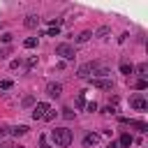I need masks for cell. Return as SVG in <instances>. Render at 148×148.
I'll list each match as a JSON object with an SVG mask.
<instances>
[{
    "instance_id": "5b68a950",
    "label": "cell",
    "mask_w": 148,
    "mask_h": 148,
    "mask_svg": "<svg viewBox=\"0 0 148 148\" xmlns=\"http://www.w3.org/2000/svg\"><path fill=\"white\" fill-rule=\"evenodd\" d=\"M90 83L99 90H113V81L111 79H90Z\"/></svg>"
},
{
    "instance_id": "484cf974",
    "label": "cell",
    "mask_w": 148,
    "mask_h": 148,
    "mask_svg": "<svg viewBox=\"0 0 148 148\" xmlns=\"http://www.w3.org/2000/svg\"><path fill=\"white\" fill-rule=\"evenodd\" d=\"M62 116H65L67 120H72V118H74V113H72V109H62Z\"/></svg>"
},
{
    "instance_id": "ac0fdd59",
    "label": "cell",
    "mask_w": 148,
    "mask_h": 148,
    "mask_svg": "<svg viewBox=\"0 0 148 148\" xmlns=\"http://www.w3.org/2000/svg\"><path fill=\"white\" fill-rule=\"evenodd\" d=\"M12 86H14V81H12V79H2V81H0V88H2V90H9Z\"/></svg>"
},
{
    "instance_id": "83f0119b",
    "label": "cell",
    "mask_w": 148,
    "mask_h": 148,
    "mask_svg": "<svg viewBox=\"0 0 148 148\" xmlns=\"http://www.w3.org/2000/svg\"><path fill=\"white\" fill-rule=\"evenodd\" d=\"M0 39H2V42H5V44H9V42H12V35H9V32H5V35H2V37H0Z\"/></svg>"
},
{
    "instance_id": "277c9868",
    "label": "cell",
    "mask_w": 148,
    "mask_h": 148,
    "mask_svg": "<svg viewBox=\"0 0 148 148\" xmlns=\"http://www.w3.org/2000/svg\"><path fill=\"white\" fill-rule=\"evenodd\" d=\"M120 125H130V127H134V130H139V132H146V130H148V125H146L143 120H132V118H120Z\"/></svg>"
},
{
    "instance_id": "2e32d148",
    "label": "cell",
    "mask_w": 148,
    "mask_h": 148,
    "mask_svg": "<svg viewBox=\"0 0 148 148\" xmlns=\"http://www.w3.org/2000/svg\"><path fill=\"white\" fill-rule=\"evenodd\" d=\"M49 37H58L60 35V25H49V32H46Z\"/></svg>"
},
{
    "instance_id": "d4e9b609",
    "label": "cell",
    "mask_w": 148,
    "mask_h": 148,
    "mask_svg": "<svg viewBox=\"0 0 148 148\" xmlns=\"http://www.w3.org/2000/svg\"><path fill=\"white\" fill-rule=\"evenodd\" d=\"M39 148H51V143L46 141V136H39Z\"/></svg>"
},
{
    "instance_id": "44dd1931",
    "label": "cell",
    "mask_w": 148,
    "mask_h": 148,
    "mask_svg": "<svg viewBox=\"0 0 148 148\" xmlns=\"http://www.w3.org/2000/svg\"><path fill=\"white\" fill-rule=\"evenodd\" d=\"M35 65H37V56H30V58L25 60V67L30 69V67H35Z\"/></svg>"
},
{
    "instance_id": "4dcf8cb0",
    "label": "cell",
    "mask_w": 148,
    "mask_h": 148,
    "mask_svg": "<svg viewBox=\"0 0 148 148\" xmlns=\"http://www.w3.org/2000/svg\"><path fill=\"white\" fill-rule=\"evenodd\" d=\"M0 148H14L12 143H0Z\"/></svg>"
},
{
    "instance_id": "7402d4cb",
    "label": "cell",
    "mask_w": 148,
    "mask_h": 148,
    "mask_svg": "<svg viewBox=\"0 0 148 148\" xmlns=\"http://www.w3.org/2000/svg\"><path fill=\"white\" fill-rule=\"evenodd\" d=\"M32 104H35V97H32V95L23 97V106H32Z\"/></svg>"
},
{
    "instance_id": "7c38bea8",
    "label": "cell",
    "mask_w": 148,
    "mask_h": 148,
    "mask_svg": "<svg viewBox=\"0 0 148 148\" xmlns=\"http://www.w3.org/2000/svg\"><path fill=\"white\" fill-rule=\"evenodd\" d=\"M120 72L125 76H130V74H134V65L132 62H120Z\"/></svg>"
},
{
    "instance_id": "cb8c5ba5",
    "label": "cell",
    "mask_w": 148,
    "mask_h": 148,
    "mask_svg": "<svg viewBox=\"0 0 148 148\" xmlns=\"http://www.w3.org/2000/svg\"><path fill=\"white\" fill-rule=\"evenodd\" d=\"M53 118H56V109H49V111H46V116H44L42 120H53Z\"/></svg>"
},
{
    "instance_id": "f546056e",
    "label": "cell",
    "mask_w": 148,
    "mask_h": 148,
    "mask_svg": "<svg viewBox=\"0 0 148 148\" xmlns=\"http://www.w3.org/2000/svg\"><path fill=\"white\" fill-rule=\"evenodd\" d=\"M106 148H118V141H109V146Z\"/></svg>"
},
{
    "instance_id": "ffe728a7",
    "label": "cell",
    "mask_w": 148,
    "mask_h": 148,
    "mask_svg": "<svg viewBox=\"0 0 148 148\" xmlns=\"http://www.w3.org/2000/svg\"><path fill=\"white\" fill-rule=\"evenodd\" d=\"M83 106H86V95L79 92V97H76V109H83Z\"/></svg>"
},
{
    "instance_id": "1f68e13d",
    "label": "cell",
    "mask_w": 148,
    "mask_h": 148,
    "mask_svg": "<svg viewBox=\"0 0 148 148\" xmlns=\"http://www.w3.org/2000/svg\"><path fill=\"white\" fill-rule=\"evenodd\" d=\"M14 148H23V146H14Z\"/></svg>"
},
{
    "instance_id": "ba28073f",
    "label": "cell",
    "mask_w": 148,
    "mask_h": 148,
    "mask_svg": "<svg viewBox=\"0 0 148 148\" xmlns=\"http://www.w3.org/2000/svg\"><path fill=\"white\" fill-rule=\"evenodd\" d=\"M132 143H134V136H132V134H127V132H125V134H123V136H120V141H118V148H130V146H132Z\"/></svg>"
},
{
    "instance_id": "8992f818",
    "label": "cell",
    "mask_w": 148,
    "mask_h": 148,
    "mask_svg": "<svg viewBox=\"0 0 148 148\" xmlns=\"http://www.w3.org/2000/svg\"><path fill=\"white\" fill-rule=\"evenodd\" d=\"M130 104L134 106V109H139V111H143V109H148V102L141 97V95H134L132 99H130Z\"/></svg>"
},
{
    "instance_id": "30bf717a",
    "label": "cell",
    "mask_w": 148,
    "mask_h": 148,
    "mask_svg": "<svg viewBox=\"0 0 148 148\" xmlns=\"http://www.w3.org/2000/svg\"><path fill=\"white\" fill-rule=\"evenodd\" d=\"M23 25H25V28H30V30H32V28H37V25H39V18H37V16H32V14H30V16H25V21H23Z\"/></svg>"
},
{
    "instance_id": "603a6c76",
    "label": "cell",
    "mask_w": 148,
    "mask_h": 148,
    "mask_svg": "<svg viewBox=\"0 0 148 148\" xmlns=\"http://www.w3.org/2000/svg\"><path fill=\"white\" fill-rule=\"evenodd\" d=\"M83 109L92 113V111H97V104H95V102H86V106H83Z\"/></svg>"
},
{
    "instance_id": "6da1fadb",
    "label": "cell",
    "mask_w": 148,
    "mask_h": 148,
    "mask_svg": "<svg viewBox=\"0 0 148 148\" xmlns=\"http://www.w3.org/2000/svg\"><path fill=\"white\" fill-rule=\"evenodd\" d=\"M72 130H67V127H56V130H51V141L56 143V146H60V148H67L69 143H72Z\"/></svg>"
},
{
    "instance_id": "4316f807",
    "label": "cell",
    "mask_w": 148,
    "mask_h": 148,
    "mask_svg": "<svg viewBox=\"0 0 148 148\" xmlns=\"http://www.w3.org/2000/svg\"><path fill=\"white\" fill-rule=\"evenodd\" d=\"M18 67H21V60H12L9 62V69H18Z\"/></svg>"
},
{
    "instance_id": "e0dca14e",
    "label": "cell",
    "mask_w": 148,
    "mask_h": 148,
    "mask_svg": "<svg viewBox=\"0 0 148 148\" xmlns=\"http://www.w3.org/2000/svg\"><path fill=\"white\" fill-rule=\"evenodd\" d=\"M23 46H25V49H35V46H37V37H28V39L23 42Z\"/></svg>"
},
{
    "instance_id": "4fadbf2b",
    "label": "cell",
    "mask_w": 148,
    "mask_h": 148,
    "mask_svg": "<svg viewBox=\"0 0 148 148\" xmlns=\"http://www.w3.org/2000/svg\"><path fill=\"white\" fill-rule=\"evenodd\" d=\"M109 32H111V28H109V25H102V28H99V30H97V32H95L92 37H99V39H106V35H109Z\"/></svg>"
},
{
    "instance_id": "f1b7e54d",
    "label": "cell",
    "mask_w": 148,
    "mask_h": 148,
    "mask_svg": "<svg viewBox=\"0 0 148 148\" xmlns=\"http://www.w3.org/2000/svg\"><path fill=\"white\" fill-rule=\"evenodd\" d=\"M9 134V127H0V139H5Z\"/></svg>"
},
{
    "instance_id": "9a60e30c",
    "label": "cell",
    "mask_w": 148,
    "mask_h": 148,
    "mask_svg": "<svg viewBox=\"0 0 148 148\" xmlns=\"http://www.w3.org/2000/svg\"><path fill=\"white\" fill-rule=\"evenodd\" d=\"M90 37H92V32H90V30H83V32L76 37V42H79V44H83V42H88Z\"/></svg>"
},
{
    "instance_id": "d6986e66",
    "label": "cell",
    "mask_w": 148,
    "mask_h": 148,
    "mask_svg": "<svg viewBox=\"0 0 148 148\" xmlns=\"http://www.w3.org/2000/svg\"><path fill=\"white\" fill-rule=\"evenodd\" d=\"M134 88H136V90H146V88H148V81H146V79H139V81L134 83Z\"/></svg>"
},
{
    "instance_id": "9c48e42d",
    "label": "cell",
    "mask_w": 148,
    "mask_h": 148,
    "mask_svg": "<svg viewBox=\"0 0 148 148\" xmlns=\"http://www.w3.org/2000/svg\"><path fill=\"white\" fill-rule=\"evenodd\" d=\"M97 141H99V134H86V136H83V146H86V148L97 146Z\"/></svg>"
},
{
    "instance_id": "52a82bcc",
    "label": "cell",
    "mask_w": 148,
    "mask_h": 148,
    "mask_svg": "<svg viewBox=\"0 0 148 148\" xmlns=\"http://www.w3.org/2000/svg\"><path fill=\"white\" fill-rule=\"evenodd\" d=\"M60 92H62V86L60 83H49L46 86V95L49 97H60Z\"/></svg>"
},
{
    "instance_id": "8fae6325",
    "label": "cell",
    "mask_w": 148,
    "mask_h": 148,
    "mask_svg": "<svg viewBox=\"0 0 148 148\" xmlns=\"http://www.w3.org/2000/svg\"><path fill=\"white\" fill-rule=\"evenodd\" d=\"M9 134H14V136H23V134H28V125H16V127L9 130Z\"/></svg>"
},
{
    "instance_id": "3957f363",
    "label": "cell",
    "mask_w": 148,
    "mask_h": 148,
    "mask_svg": "<svg viewBox=\"0 0 148 148\" xmlns=\"http://www.w3.org/2000/svg\"><path fill=\"white\" fill-rule=\"evenodd\" d=\"M51 106H49V102H37L35 104V109H32V118L35 120H42L44 116H46V111H49Z\"/></svg>"
},
{
    "instance_id": "7a4b0ae2",
    "label": "cell",
    "mask_w": 148,
    "mask_h": 148,
    "mask_svg": "<svg viewBox=\"0 0 148 148\" xmlns=\"http://www.w3.org/2000/svg\"><path fill=\"white\" fill-rule=\"evenodd\" d=\"M56 56H60L62 60H72V58H74V46L67 44V42H62V44L56 46Z\"/></svg>"
},
{
    "instance_id": "5bb4252c",
    "label": "cell",
    "mask_w": 148,
    "mask_h": 148,
    "mask_svg": "<svg viewBox=\"0 0 148 148\" xmlns=\"http://www.w3.org/2000/svg\"><path fill=\"white\" fill-rule=\"evenodd\" d=\"M134 72H136L141 79H146V74H148V62H141L139 67H134Z\"/></svg>"
}]
</instances>
